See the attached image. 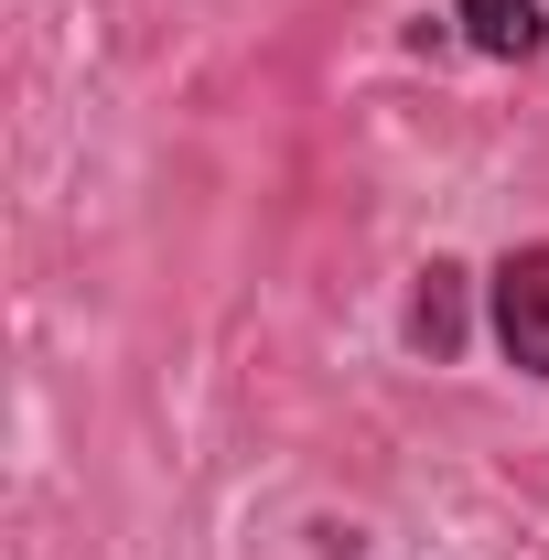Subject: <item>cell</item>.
Masks as SVG:
<instances>
[{
  "instance_id": "1",
  "label": "cell",
  "mask_w": 549,
  "mask_h": 560,
  "mask_svg": "<svg viewBox=\"0 0 549 560\" xmlns=\"http://www.w3.org/2000/svg\"><path fill=\"white\" fill-rule=\"evenodd\" d=\"M484 313H495V355L517 377H549V248H506L484 270Z\"/></svg>"
},
{
  "instance_id": "2",
  "label": "cell",
  "mask_w": 549,
  "mask_h": 560,
  "mask_svg": "<svg viewBox=\"0 0 549 560\" xmlns=\"http://www.w3.org/2000/svg\"><path fill=\"white\" fill-rule=\"evenodd\" d=\"M453 33H464L475 55H495V66L549 55V11H539V0H453Z\"/></svg>"
},
{
  "instance_id": "3",
  "label": "cell",
  "mask_w": 549,
  "mask_h": 560,
  "mask_svg": "<svg viewBox=\"0 0 549 560\" xmlns=\"http://www.w3.org/2000/svg\"><path fill=\"white\" fill-rule=\"evenodd\" d=\"M410 346L420 355H453V346H464V270H453V259L420 270V291H410Z\"/></svg>"
}]
</instances>
